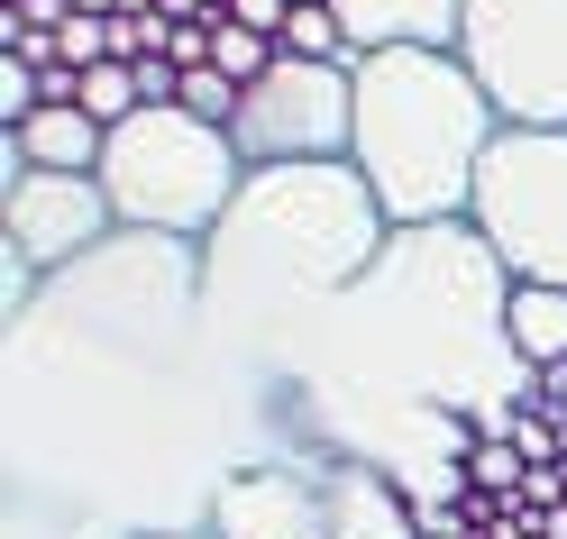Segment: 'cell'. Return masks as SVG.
I'll list each match as a JSON object with an SVG mask.
<instances>
[{
    "label": "cell",
    "instance_id": "1",
    "mask_svg": "<svg viewBox=\"0 0 567 539\" xmlns=\"http://www.w3.org/2000/svg\"><path fill=\"white\" fill-rule=\"evenodd\" d=\"M284 421L202 330V247L120 229L0 320V494L120 539H210Z\"/></svg>",
    "mask_w": 567,
    "mask_h": 539
},
{
    "label": "cell",
    "instance_id": "2",
    "mask_svg": "<svg viewBox=\"0 0 567 539\" xmlns=\"http://www.w3.org/2000/svg\"><path fill=\"white\" fill-rule=\"evenodd\" d=\"M540 366L513 348V274L476 220L394 229L384 257L321 311L293 375L302 457L384 466L431 539H457V502L476 494L467 448L476 403H530Z\"/></svg>",
    "mask_w": 567,
    "mask_h": 539
},
{
    "label": "cell",
    "instance_id": "3",
    "mask_svg": "<svg viewBox=\"0 0 567 539\" xmlns=\"http://www.w3.org/2000/svg\"><path fill=\"white\" fill-rule=\"evenodd\" d=\"M384 238H394V220L348 156L247 165L238 201L202 238V330L229 356V375L284 421V439H293V375L321 339V311L384 257Z\"/></svg>",
    "mask_w": 567,
    "mask_h": 539
},
{
    "label": "cell",
    "instance_id": "4",
    "mask_svg": "<svg viewBox=\"0 0 567 539\" xmlns=\"http://www.w3.org/2000/svg\"><path fill=\"white\" fill-rule=\"evenodd\" d=\"M494 137H504V120H494V101L457 46L358 55V147H348V165L367 174V193L384 201L394 229L467 220L476 165Z\"/></svg>",
    "mask_w": 567,
    "mask_h": 539
},
{
    "label": "cell",
    "instance_id": "5",
    "mask_svg": "<svg viewBox=\"0 0 567 539\" xmlns=\"http://www.w3.org/2000/svg\"><path fill=\"white\" fill-rule=\"evenodd\" d=\"M247 184V156L229 147V128H210L193 111H137L111 128L101 147V193H111L120 229H156V238H210L220 210Z\"/></svg>",
    "mask_w": 567,
    "mask_h": 539
},
{
    "label": "cell",
    "instance_id": "6",
    "mask_svg": "<svg viewBox=\"0 0 567 539\" xmlns=\"http://www.w3.org/2000/svg\"><path fill=\"white\" fill-rule=\"evenodd\" d=\"M467 220L504 257L513 283H558L567 293V128H504L494 137L476 165Z\"/></svg>",
    "mask_w": 567,
    "mask_h": 539
},
{
    "label": "cell",
    "instance_id": "7",
    "mask_svg": "<svg viewBox=\"0 0 567 539\" xmlns=\"http://www.w3.org/2000/svg\"><path fill=\"white\" fill-rule=\"evenodd\" d=\"M457 55L504 128H567V0H467Z\"/></svg>",
    "mask_w": 567,
    "mask_h": 539
},
{
    "label": "cell",
    "instance_id": "8",
    "mask_svg": "<svg viewBox=\"0 0 567 539\" xmlns=\"http://www.w3.org/2000/svg\"><path fill=\"white\" fill-rule=\"evenodd\" d=\"M229 147L247 165H339L358 147V64H311L275 55L266 83H247Z\"/></svg>",
    "mask_w": 567,
    "mask_h": 539
},
{
    "label": "cell",
    "instance_id": "9",
    "mask_svg": "<svg viewBox=\"0 0 567 539\" xmlns=\"http://www.w3.org/2000/svg\"><path fill=\"white\" fill-rule=\"evenodd\" d=\"M0 174H10V193H0V257L64 274L101 238H120V210L101 193V174H47V165H10V156H0Z\"/></svg>",
    "mask_w": 567,
    "mask_h": 539
},
{
    "label": "cell",
    "instance_id": "10",
    "mask_svg": "<svg viewBox=\"0 0 567 539\" xmlns=\"http://www.w3.org/2000/svg\"><path fill=\"white\" fill-rule=\"evenodd\" d=\"M210 539H330V466L321 457L247 466L210 512Z\"/></svg>",
    "mask_w": 567,
    "mask_h": 539
},
{
    "label": "cell",
    "instance_id": "11",
    "mask_svg": "<svg viewBox=\"0 0 567 539\" xmlns=\"http://www.w3.org/2000/svg\"><path fill=\"white\" fill-rule=\"evenodd\" d=\"M330 539H431V530H421L412 494L384 476V466L339 457L330 466Z\"/></svg>",
    "mask_w": 567,
    "mask_h": 539
},
{
    "label": "cell",
    "instance_id": "12",
    "mask_svg": "<svg viewBox=\"0 0 567 539\" xmlns=\"http://www.w3.org/2000/svg\"><path fill=\"white\" fill-rule=\"evenodd\" d=\"M348 46L358 55H384V46H457L467 28V0H330Z\"/></svg>",
    "mask_w": 567,
    "mask_h": 539
},
{
    "label": "cell",
    "instance_id": "13",
    "mask_svg": "<svg viewBox=\"0 0 567 539\" xmlns=\"http://www.w3.org/2000/svg\"><path fill=\"white\" fill-rule=\"evenodd\" d=\"M101 147H111V128H101L92 111H38L28 128L0 137L10 165H47V174H101Z\"/></svg>",
    "mask_w": 567,
    "mask_h": 539
},
{
    "label": "cell",
    "instance_id": "14",
    "mask_svg": "<svg viewBox=\"0 0 567 539\" xmlns=\"http://www.w3.org/2000/svg\"><path fill=\"white\" fill-rule=\"evenodd\" d=\"M513 348L530 366H558L567 356V293L558 283H513Z\"/></svg>",
    "mask_w": 567,
    "mask_h": 539
},
{
    "label": "cell",
    "instance_id": "15",
    "mask_svg": "<svg viewBox=\"0 0 567 539\" xmlns=\"http://www.w3.org/2000/svg\"><path fill=\"white\" fill-rule=\"evenodd\" d=\"M275 55H284L275 38H257V28H238V19H210V64H220L238 92H247V83H266V74H275Z\"/></svg>",
    "mask_w": 567,
    "mask_h": 539
},
{
    "label": "cell",
    "instance_id": "16",
    "mask_svg": "<svg viewBox=\"0 0 567 539\" xmlns=\"http://www.w3.org/2000/svg\"><path fill=\"white\" fill-rule=\"evenodd\" d=\"M284 55H311V64H358V46H348V28L330 0H311V10H293V28H284Z\"/></svg>",
    "mask_w": 567,
    "mask_h": 539
},
{
    "label": "cell",
    "instance_id": "17",
    "mask_svg": "<svg viewBox=\"0 0 567 539\" xmlns=\"http://www.w3.org/2000/svg\"><path fill=\"white\" fill-rule=\"evenodd\" d=\"M0 539H120V530H101V521H74V512H47V502L0 494Z\"/></svg>",
    "mask_w": 567,
    "mask_h": 539
},
{
    "label": "cell",
    "instance_id": "18",
    "mask_svg": "<svg viewBox=\"0 0 567 539\" xmlns=\"http://www.w3.org/2000/svg\"><path fill=\"white\" fill-rule=\"evenodd\" d=\"M83 111H92L101 128L137 120V111H147V92H137V64H92V74H83Z\"/></svg>",
    "mask_w": 567,
    "mask_h": 539
},
{
    "label": "cell",
    "instance_id": "19",
    "mask_svg": "<svg viewBox=\"0 0 567 539\" xmlns=\"http://www.w3.org/2000/svg\"><path fill=\"white\" fill-rule=\"evenodd\" d=\"M238 101H247V92H238V83L220 74V64H202V74H184V92H174V111H193V120H210V128H229V120H238Z\"/></svg>",
    "mask_w": 567,
    "mask_h": 539
},
{
    "label": "cell",
    "instance_id": "20",
    "mask_svg": "<svg viewBox=\"0 0 567 539\" xmlns=\"http://www.w3.org/2000/svg\"><path fill=\"white\" fill-rule=\"evenodd\" d=\"M467 476H476V494H522L530 485V457L513 439H476L467 448Z\"/></svg>",
    "mask_w": 567,
    "mask_h": 539
},
{
    "label": "cell",
    "instance_id": "21",
    "mask_svg": "<svg viewBox=\"0 0 567 539\" xmlns=\"http://www.w3.org/2000/svg\"><path fill=\"white\" fill-rule=\"evenodd\" d=\"M229 19H238V28H257V38H275V46H284V28H293V0H229Z\"/></svg>",
    "mask_w": 567,
    "mask_h": 539
},
{
    "label": "cell",
    "instance_id": "22",
    "mask_svg": "<svg viewBox=\"0 0 567 539\" xmlns=\"http://www.w3.org/2000/svg\"><path fill=\"white\" fill-rule=\"evenodd\" d=\"M293 10H311V0H293Z\"/></svg>",
    "mask_w": 567,
    "mask_h": 539
}]
</instances>
